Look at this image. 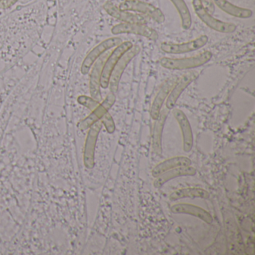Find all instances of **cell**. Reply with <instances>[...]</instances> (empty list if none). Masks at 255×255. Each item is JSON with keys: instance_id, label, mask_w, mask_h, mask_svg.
Wrapping results in <instances>:
<instances>
[{"instance_id": "obj_1", "label": "cell", "mask_w": 255, "mask_h": 255, "mask_svg": "<svg viewBox=\"0 0 255 255\" xmlns=\"http://www.w3.org/2000/svg\"><path fill=\"white\" fill-rule=\"evenodd\" d=\"M213 58V53L210 51H205L201 54L191 57L182 58V59H171V58H162L160 59L161 66L165 69L183 71V70L192 69L205 65L210 62Z\"/></svg>"}, {"instance_id": "obj_2", "label": "cell", "mask_w": 255, "mask_h": 255, "mask_svg": "<svg viewBox=\"0 0 255 255\" xmlns=\"http://www.w3.org/2000/svg\"><path fill=\"white\" fill-rule=\"evenodd\" d=\"M192 6L198 18L213 30L225 34L233 33L237 30V26L234 23L222 21L213 17L204 8L201 0H192Z\"/></svg>"}, {"instance_id": "obj_3", "label": "cell", "mask_w": 255, "mask_h": 255, "mask_svg": "<svg viewBox=\"0 0 255 255\" xmlns=\"http://www.w3.org/2000/svg\"><path fill=\"white\" fill-rule=\"evenodd\" d=\"M119 8L123 11H133L144 14L158 23L165 22V17L157 7L141 0H125L119 4Z\"/></svg>"}, {"instance_id": "obj_4", "label": "cell", "mask_w": 255, "mask_h": 255, "mask_svg": "<svg viewBox=\"0 0 255 255\" xmlns=\"http://www.w3.org/2000/svg\"><path fill=\"white\" fill-rule=\"evenodd\" d=\"M132 46L133 44L130 41H125L120 45L117 46L116 49L110 53L107 60L104 62L101 71V87L103 89H107L109 87L110 77L116 64L127 51L132 48Z\"/></svg>"}, {"instance_id": "obj_5", "label": "cell", "mask_w": 255, "mask_h": 255, "mask_svg": "<svg viewBox=\"0 0 255 255\" xmlns=\"http://www.w3.org/2000/svg\"><path fill=\"white\" fill-rule=\"evenodd\" d=\"M123 42L122 38L114 37L110 38L108 39L104 40V41L98 44L93 50L89 52V54L86 56L83 60L81 65V73L83 75L89 74L91 68L93 66L95 62L101 57L104 53H107L108 50L115 48L117 46L120 45Z\"/></svg>"}, {"instance_id": "obj_6", "label": "cell", "mask_w": 255, "mask_h": 255, "mask_svg": "<svg viewBox=\"0 0 255 255\" xmlns=\"http://www.w3.org/2000/svg\"><path fill=\"white\" fill-rule=\"evenodd\" d=\"M140 52H141V48L139 46L133 45L132 48L127 51L119 59L110 77V84H109L110 92L116 94L118 92L119 83L125 69L130 63L131 61L139 54Z\"/></svg>"}, {"instance_id": "obj_7", "label": "cell", "mask_w": 255, "mask_h": 255, "mask_svg": "<svg viewBox=\"0 0 255 255\" xmlns=\"http://www.w3.org/2000/svg\"><path fill=\"white\" fill-rule=\"evenodd\" d=\"M208 42V37L203 35L195 39L184 43H167L161 44L160 49L168 54H183L195 51L204 47Z\"/></svg>"}, {"instance_id": "obj_8", "label": "cell", "mask_w": 255, "mask_h": 255, "mask_svg": "<svg viewBox=\"0 0 255 255\" xmlns=\"http://www.w3.org/2000/svg\"><path fill=\"white\" fill-rule=\"evenodd\" d=\"M111 32L113 35H116L121 34H133L144 37L151 41H156L159 38V34L155 29L141 23H119L112 28Z\"/></svg>"}, {"instance_id": "obj_9", "label": "cell", "mask_w": 255, "mask_h": 255, "mask_svg": "<svg viewBox=\"0 0 255 255\" xmlns=\"http://www.w3.org/2000/svg\"><path fill=\"white\" fill-rule=\"evenodd\" d=\"M116 101V95L113 92H110L105 100L99 105L97 106L87 118L80 122L78 125L79 128L81 130H86L89 129L94 124L101 121V119L108 113L109 110L113 107Z\"/></svg>"}, {"instance_id": "obj_10", "label": "cell", "mask_w": 255, "mask_h": 255, "mask_svg": "<svg viewBox=\"0 0 255 255\" xmlns=\"http://www.w3.org/2000/svg\"><path fill=\"white\" fill-rule=\"evenodd\" d=\"M101 128L102 123L99 121L94 124L88 132L84 149V165L88 169H92L95 167V147Z\"/></svg>"}, {"instance_id": "obj_11", "label": "cell", "mask_w": 255, "mask_h": 255, "mask_svg": "<svg viewBox=\"0 0 255 255\" xmlns=\"http://www.w3.org/2000/svg\"><path fill=\"white\" fill-rule=\"evenodd\" d=\"M198 76L199 74L197 71H190V72L186 73L179 80H177L167 98L166 103H165L167 110H171L174 109L180 95L192 82L198 78Z\"/></svg>"}, {"instance_id": "obj_12", "label": "cell", "mask_w": 255, "mask_h": 255, "mask_svg": "<svg viewBox=\"0 0 255 255\" xmlns=\"http://www.w3.org/2000/svg\"><path fill=\"white\" fill-rule=\"evenodd\" d=\"M104 8L109 15L124 23H141V24H146L147 23V17H144V15L121 10L112 2H106L104 5Z\"/></svg>"}, {"instance_id": "obj_13", "label": "cell", "mask_w": 255, "mask_h": 255, "mask_svg": "<svg viewBox=\"0 0 255 255\" xmlns=\"http://www.w3.org/2000/svg\"><path fill=\"white\" fill-rule=\"evenodd\" d=\"M172 114L177 120L183 137V150L190 152L193 147V133L189 119L184 113L179 109H172Z\"/></svg>"}, {"instance_id": "obj_14", "label": "cell", "mask_w": 255, "mask_h": 255, "mask_svg": "<svg viewBox=\"0 0 255 255\" xmlns=\"http://www.w3.org/2000/svg\"><path fill=\"white\" fill-rule=\"evenodd\" d=\"M110 53H105L101 56L92 67V71L89 80V90L92 98L99 101L101 100V71L104 62L107 60Z\"/></svg>"}, {"instance_id": "obj_15", "label": "cell", "mask_w": 255, "mask_h": 255, "mask_svg": "<svg viewBox=\"0 0 255 255\" xmlns=\"http://www.w3.org/2000/svg\"><path fill=\"white\" fill-rule=\"evenodd\" d=\"M171 211L175 214H187L194 217L198 218L207 224H212L213 219L209 212L204 210L202 207L193 204L181 203V204H174L171 207Z\"/></svg>"}, {"instance_id": "obj_16", "label": "cell", "mask_w": 255, "mask_h": 255, "mask_svg": "<svg viewBox=\"0 0 255 255\" xmlns=\"http://www.w3.org/2000/svg\"><path fill=\"white\" fill-rule=\"evenodd\" d=\"M177 80V79H170L161 86L159 92H157L154 100H153L151 108H150V116L153 120H156L159 118L162 106L166 101L167 98Z\"/></svg>"}, {"instance_id": "obj_17", "label": "cell", "mask_w": 255, "mask_h": 255, "mask_svg": "<svg viewBox=\"0 0 255 255\" xmlns=\"http://www.w3.org/2000/svg\"><path fill=\"white\" fill-rule=\"evenodd\" d=\"M168 111L164 110L161 111L159 118L155 120L152 132V147L156 154H162V138L164 126L166 122Z\"/></svg>"}, {"instance_id": "obj_18", "label": "cell", "mask_w": 255, "mask_h": 255, "mask_svg": "<svg viewBox=\"0 0 255 255\" xmlns=\"http://www.w3.org/2000/svg\"><path fill=\"white\" fill-rule=\"evenodd\" d=\"M191 164H192L191 159L185 156H175V157L170 158L156 165L152 170V176L156 178L165 171H169L173 168H180V167L189 166Z\"/></svg>"}, {"instance_id": "obj_19", "label": "cell", "mask_w": 255, "mask_h": 255, "mask_svg": "<svg viewBox=\"0 0 255 255\" xmlns=\"http://www.w3.org/2000/svg\"><path fill=\"white\" fill-rule=\"evenodd\" d=\"M195 174H196V170L190 165L189 166L173 168V169L165 171L163 174L156 177V179L155 180L153 185L156 188H160L165 183L173 180V179L184 177V176H194Z\"/></svg>"}, {"instance_id": "obj_20", "label": "cell", "mask_w": 255, "mask_h": 255, "mask_svg": "<svg viewBox=\"0 0 255 255\" xmlns=\"http://www.w3.org/2000/svg\"><path fill=\"white\" fill-rule=\"evenodd\" d=\"M214 5H217L222 11L233 16L234 17L241 19L250 18L253 15V11L249 8H242L237 6L230 2L228 0H213Z\"/></svg>"}, {"instance_id": "obj_21", "label": "cell", "mask_w": 255, "mask_h": 255, "mask_svg": "<svg viewBox=\"0 0 255 255\" xmlns=\"http://www.w3.org/2000/svg\"><path fill=\"white\" fill-rule=\"evenodd\" d=\"M210 194L205 189L201 188H183L177 189L170 195L171 201L183 199V198H204L207 199Z\"/></svg>"}, {"instance_id": "obj_22", "label": "cell", "mask_w": 255, "mask_h": 255, "mask_svg": "<svg viewBox=\"0 0 255 255\" xmlns=\"http://www.w3.org/2000/svg\"><path fill=\"white\" fill-rule=\"evenodd\" d=\"M180 15L182 28L185 30L190 29L192 24V16L184 0H170Z\"/></svg>"}, {"instance_id": "obj_23", "label": "cell", "mask_w": 255, "mask_h": 255, "mask_svg": "<svg viewBox=\"0 0 255 255\" xmlns=\"http://www.w3.org/2000/svg\"><path fill=\"white\" fill-rule=\"evenodd\" d=\"M77 101H78L79 104L89 109L91 111H92L97 106L100 104L99 101H96L92 97H88L86 95H81V96L77 98Z\"/></svg>"}, {"instance_id": "obj_24", "label": "cell", "mask_w": 255, "mask_h": 255, "mask_svg": "<svg viewBox=\"0 0 255 255\" xmlns=\"http://www.w3.org/2000/svg\"><path fill=\"white\" fill-rule=\"evenodd\" d=\"M101 122L102 125H104L109 133H113L116 131V124L109 112L101 119Z\"/></svg>"}, {"instance_id": "obj_25", "label": "cell", "mask_w": 255, "mask_h": 255, "mask_svg": "<svg viewBox=\"0 0 255 255\" xmlns=\"http://www.w3.org/2000/svg\"><path fill=\"white\" fill-rule=\"evenodd\" d=\"M18 1L19 0H2L0 2V8L3 10L8 9L15 5Z\"/></svg>"}, {"instance_id": "obj_26", "label": "cell", "mask_w": 255, "mask_h": 255, "mask_svg": "<svg viewBox=\"0 0 255 255\" xmlns=\"http://www.w3.org/2000/svg\"><path fill=\"white\" fill-rule=\"evenodd\" d=\"M204 8L210 13L213 14L215 11V5L213 3V0H201Z\"/></svg>"}, {"instance_id": "obj_27", "label": "cell", "mask_w": 255, "mask_h": 255, "mask_svg": "<svg viewBox=\"0 0 255 255\" xmlns=\"http://www.w3.org/2000/svg\"><path fill=\"white\" fill-rule=\"evenodd\" d=\"M1 1H2V0H0V2H1Z\"/></svg>"}]
</instances>
